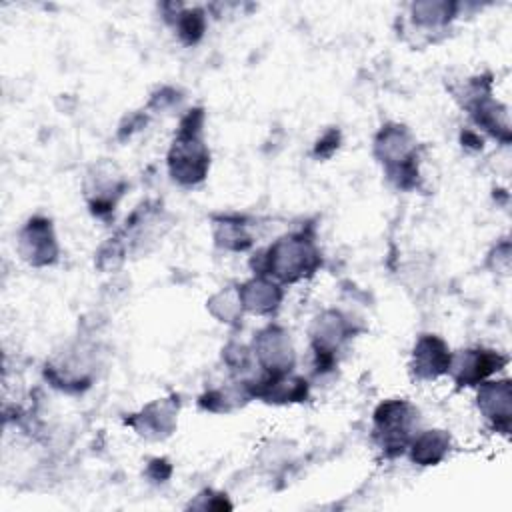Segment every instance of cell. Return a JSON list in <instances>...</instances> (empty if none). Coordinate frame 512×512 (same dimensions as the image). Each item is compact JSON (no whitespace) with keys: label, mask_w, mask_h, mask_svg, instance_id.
<instances>
[{"label":"cell","mask_w":512,"mask_h":512,"mask_svg":"<svg viewBox=\"0 0 512 512\" xmlns=\"http://www.w3.org/2000/svg\"><path fill=\"white\" fill-rule=\"evenodd\" d=\"M250 266L256 276L292 284L312 276L322 266V254L314 236L302 230L286 234L254 254Z\"/></svg>","instance_id":"6da1fadb"},{"label":"cell","mask_w":512,"mask_h":512,"mask_svg":"<svg viewBox=\"0 0 512 512\" xmlns=\"http://www.w3.org/2000/svg\"><path fill=\"white\" fill-rule=\"evenodd\" d=\"M204 112L190 110L182 120L168 152V172L180 186L200 184L210 168V152L202 136Z\"/></svg>","instance_id":"7a4b0ae2"},{"label":"cell","mask_w":512,"mask_h":512,"mask_svg":"<svg viewBox=\"0 0 512 512\" xmlns=\"http://www.w3.org/2000/svg\"><path fill=\"white\" fill-rule=\"evenodd\" d=\"M374 154L384 164L388 180L402 190L418 182L416 138L402 124H386L374 138Z\"/></svg>","instance_id":"3957f363"},{"label":"cell","mask_w":512,"mask_h":512,"mask_svg":"<svg viewBox=\"0 0 512 512\" xmlns=\"http://www.w3.org/2000/svg\"><path fill=\"white\" fill-rule=\"evenodd\" d=\"M418 408L408 400L392 398L374 410V440L386 458L402 456L418 434Z\"/></svg>","instance_id":"277c9868"},{"label":"cell","mask_w":512,"mask_h":512,"mask_svg":"<svg viewBox=\"0 0 512 512\" xmlns=\"http://www.w3.org/2000/svg\"><path fill=\"white\" fill-rule=\"evenodd\" d=\"M352 334V322L336 310H326L314 318L310 328V340L316 358V368L320 372H326L334 366L336 352L346 344V340L352 338Z\"/></svg>","instance_id":"5b68a950"},{"label":"cell","mask_w":512,"mask_h":512,"mask_svg":"<svg viewBox=\"0 0 512 512\" xmlns=\"http://www.w3.org/2000/svg\"><path fill=\"white\" fill-rule=\"evenodd\" d=\"M252 354L254 362L268 376L290 374L296 364V352L290 334L278 324H268L254 336Z\"/></svg>","instance_id":"8992f818"},{"label":"cell","mask_w":512,"mask_h":512,"mask_svg":"<svg viewBox=\"0 0 512 512\" xmlns=\"http://www.w3.org/2000/svg\"><path fill=\"white\" fill-rule=\"evenodd\" d=\"M18 252L36 268L52 266L60 254L52 222L44 216H32L18 234Z\"/></svg>","instance_id":"52a82bcc"},{"label":"cell","mask_w":512,"mask_h":512,"mask_svg":"<svg viewBox=\"0 0 512 512\" xmlns=\"http://www.w3.org/2000/svg\"><path fill=\"white\" fill-rule=\"evenodd\" d=\"M508 362L506 356L486 348H468L452 354L448 374L458 386H478Z\"/></svg>","instance_id":"ba28073f"},{"label":"cell","mask_w":512,"mask_h":512,"mask_svg":"<svg viewBox=\"0 0 512 512\" xmlns=\"http://www.w3.org/2000/svg\"><path fill=\"white\" fill-rule=\"evenodd\" d=\"M126 182L122 174L116 172L110 164H100L94 168V174L86 178V198L92 214L106 216L114 210L118 198L124 194Z\"/></svg>","instance_id":"9c48e42d"},{"label":"cell","mask_w":512,"mask_h":512,"mask_svg":"<svg viewBox=\"0 0 512 512\" xmlns=\"http://www.w3.org/2000/svg\"><path fill=\"white\" fill-rule=\"evenodd\" d=\"M452 352L436 334H422L412 350L410 370L418 380H436L448 374Z\"/></svg>","instance_id":"30bf717a"},{"label":"cell","mask_w":512,"mask_h":512,"mask_svg":"<svg viewBox=\"0 0 512 512\" xmlns=\"http://www.w3.org/2000/svg\"><path fill=\"white\" fill-rule=\"evenodd\" d=\"M478 410L492 430L508 434L512 418V386L510 380H486L478 384Z\"/></svg>","instance_id":"8fae6325"},{"label":"cell","mask_w":512,"mask_h":512,"mask_svg":"<svg viewBox=\"0 0 512 512\" xmlns=\"http://www.w3.org/2000/svg\"><path fill=\"white\" fill-rule=\"evenodd\" d=\"M238 296L246 312L258 316H272L280 308L284 292L280 282L268 276H254L242 286H238Z\"/></svg>","instance_id":"7c38bea8"},{"label":"cell","mask_w":512,"mask_h":512,"mask_svg":"<svg viewBox=\"0 0 512 512\" xmlns=\"http://www.w3.org/2000/svg\"><path fill=\"white\" fill-rule=\"evenodd\" d=\"M176 414H178V402H174V398H164L148 404L146 408H142L140 414H134V418L126 422L134 426L140 436L156 440L172 434L176 426Z\"/></svg>","instance_id":"4fadbf2b"},{"label":"cell","mask_w":512,"mask_h":512,"mask_svg":"<svg viewBox=\"0 0 512 512\" xmlns=\"http://www.w3.org/2000/svg\"><path fill=\"white\" fill-rule=\"evenodd\" d=\"M450 434L446 430H424L408 446L410 460L418 466H436L450 452Z\"/></svg>","instance_id":"5bb4252c"},{"label":"cell","mask_w":512,"mask_h":512,"mask_svg":"<svg viewBox=\"0 0 512 512\" xmlns=\"http://www.w3.org/2000/svg\"><path fill=\"white\" fill-rule=\"evenodd\" d=\"M214 242L216 246L232 252H244L252 246V236L246 226L236 216H222L214 222Z\"/></svg>","instance_id":"9a60e30c"},{"label":"cell","mask_w":512,"mask_h":512,"mask_svg":"<svg viewBox=\"0 0 512 512\" xmlns=\"http://www.w3.org/2000/svg\"><path fill=\"white\" fill-rule=\"evenodd\" d=\"M456 16V6L448 2H418L412 4V20L422 28L446 26Z\"/></svg>","instance_id":"2e32d148"},{"label":"cell","mask_w":512,"mask_h":512,"mask_svg":"<svg viewBox=\"0 0 512 512\" xmlns=\"http://www.w3.org/2000/svg\"><path fill=\"white\" fill-rule=\"evenodd\" d=\"M174 28L180 40L188 46L196 44L206 30V14L200 8H182L174 14Z\"/></svg>","instance_id":"e0dca14e"},{"label":"cell","mask_w":512,"mask_h":512,"mask_svg":"<svg viewBox=\"0 0 512 512\" xmlns=\"http://www.w3.org/2000/svg\"><path fill=\"white\" fill-rule=\"evenodd\" d=\"M208 308L216 318H220V322H228V324L238 322L242 316V310H244L240 296H238V288L220 290L218 294H214L208 300Z\"/></svg>","instance_id":"ac0fdd59"},{"label":"cell","mask_w":512,"mask_h":512,"mask_svg":"<svg viewBox=\"0 0 512 512\" xmlns=\"http://www.w3.org/2000/svg\"><path fill=\"white\" fill-rule=\"evenodd\" d=\"M222 358L226 362V366L236 372V374H242L246 370H250V366L254 364V354H252V348L244 346V344H238V342H230L224 350H222Z\"/></svg>","instance_id":"d6986e66"},{"label":"cell","mask_w":512,"mask_h":512,"mask_svg":"<svg viewBox=\"0 0 512 512\" xmlns=\"http://www.w3.org/2000/svg\"><path fill=\"white\" fill-rule=\"evenodd\" d=\"M338 142H340V132L338 130H328L318 142H316V148H314V154L318 158H328L336 152L338 148Z\"/></svg>","instance_id":"ffe728a7"}]
</instances>
